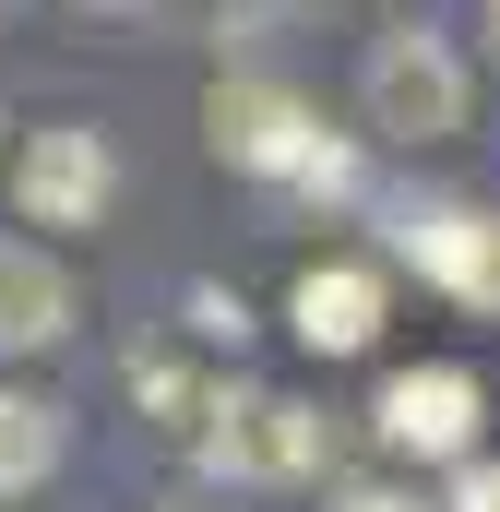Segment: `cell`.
I'll return each instance as SVG.
<instances>
[{
    "label": "cell",
    "mask_w": 500,
    "mask_h": 512,
    "mask_svg": "<svg viewBox=\"0 0 500 512\" xmlns=\"http://www.w3.org/2000/svg\"><path fill=\"white\" fill-rule=\"evenodd\" d=\"M346 512H405V501H381V489H358V501H346Z\"/></svg>",
    "instance_id": "cell-11"
},
{
    "label": "cell",
    "mask_w": 500,
    "mask_h": 512,
    "mask_svg": "<svg viewBox=\"0 0 500 512\" xmlns=\"http://www.w3.org/2000/svg\"><path fill=\"white\" fill-rule=\"evenodd\" d=\"M286 322H298L310 358H358L381 334V274L370 262H310V274L286 286Z\"/></svg>",
    "instance_id": "cell-7"
},
{
    "label": "cell",
    "mask_w": 500,
    "mask_h": 512,
    "mask_svg": "<svg viewBox=\"0 0 500 512\" xmlns=\"http://www.w3.org/2000/svg\"><path fill=\"white\" fill-rule=\"evenodd\" d=\"M370 417H381V441H393V453L441 465V453H465V441H477V382H465V370H393Z\"/></svg>",
    "instance_id": "cell-5"
},
{
    "label": "cell",
    "mask_w": 500,
    "mask_h": 512,
    "mask_svg": "<svg viewBox=\"0 0 500 512\" xmlns=\"http://www.w3.org/2000/svg\"><path fill=\"white\" fill-rule=\"evenodd\" d=\"M489 36H500V0H489Z\"/></svg>",
    "instance_id": "cell-12"
},
{
    "label": "cell",
    "mask_w": 500,
    "mask_h": 512,
    "mask_svg": "<svg viewBox=\"0 0 500 512\" xmlns=\"http://www.w3.org/2000/svg\"><path fill=\"white\" fill-rule=\"evenodd\" d=\"M108 191H120V155H108L96 120H48L24 155H12V203H24V227H96Z\"/></svg>",
    "instance_id": "cell-2"
},
{
    "label": "cell",
    "mask_w": 500,
    "mask_h": 512,
    "mask_svg": "<svg viewBox=\"0 0 500 512\" xmlns=\"http://www.w3.org/2000/svg\"><path fill=\"white\" fill-rule=\"evenodd\" d=\"M60 334H72V274L36 251V239H0V358L60 346Z\"/></svg>",
    "instance_id": "cell-8"
},
{
    "label": "cell",
    "mask_w": 500,
    "mask_h": 512,
    "mask_svg": "<svg viewBox=\"0 0 500 512\" xmlns=\"http://www.w3.org/2000/svg\"><path fill=\"white\" fill-rule=\"evenodd\" d=\"M453 512H500V465H465L453 477Z\"/></svg>",
    "instance_id": "cell-10"
},
{
    "label": "cell",
    "mask_w": 500,
    "mask_h": 512,
    "mask_svg": "<svg viewBox=\"0 0 500 512\" xmlns=\"http://www.w3.org/2000/svg\"><path fill=\"white\" fill-rule=\"evenodd\" d=\"M358 96H370V131H393V143H441V131H465V60H453L441 36H381Z\"/></svg>",
    "instance_id": "cell-4"
},
{
    "label": "cell",
    "mask_w": 500,
    "mask_h": 512,
    "mask_svg": "<svg viewBox=\"0 0 500 512\" xmlns=\"http://www.w3.org/2000/svg\"><path fill=\"white\" fill-rule=\"evenodd\" d=\"M60 441H72V429H60L48 393H12V382H0V489H36V477L60 465Z\"/></svg>",
    "instance_id": "cell-9"
},
{
    "label": "cell",
    "mask_w": 500,
    "mask_h": 512,
    "mask_svg": "<svg viewBox=\"0 0 500 512\" xmlns=\"http://www.w3.org/2000/svg\"><path fill=\"white\" fill-rule=\"evenodd\" d=\"M203 417H215V429H203V465L239 477V489L310 477V453H322V417H310L298 393H215Z\"/></svg>",
    "instance_id": "cell-3"
},
{
    "label": "cell",
    "mask_w": 500,
    "mask_h": 512,
    "mask_svg": "<svg viewBox=\"0 0 500 512\" xmlns=\"http://www.w3.org/2000/svg\"><path fill=\"white\" fill-rule=\"evenodd\" d=\"M405 251H417V274H429L441 298L500 310V215H477V203H429V215L405 227Z\"/></svg>",
    "instance_id": "cell-6"
},
{
    "label": "cell",
    "mask_w": 500,
    "mask_h": 512,
    "mask_svg": "<svg viewBox=\"0 0 500 512\" xmlns=\"http://www.w3.org/2000/svg\"><path fill=\"white\" fill-rule=\"evenodd\" d=\"M203 131H215V155L227 167H250V179H310V191H334L346 179V155H322V131H310V108L286 96V84H215L203 96Z\"/></svg>",
    "instance_id": "cell-1"
}]
</instances>
